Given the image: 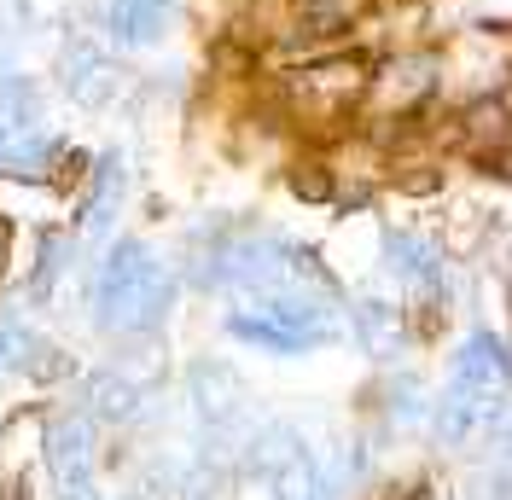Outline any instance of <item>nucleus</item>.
<instances>
[{
	"mask_svg": "<svg viewBox=\"0 0 512 500\" xmlns=\"http://www.w3.org/2000/svg\"><path fill=\"white\" fill-rule=\"evenodd\" d=\"M507 396H512V349L495 332H472L454 367L437 407H431V431L443 448H472V442L495 437L501 419H507Z\"/></svg>",
	"mask_w": 512,
	"mask_h": 500,
	"instance_id": "f257e3e1",
	"label": "nucleus"
},
{
	"mask_svg": "<svg viewBox=\"0 0 512 500\" xmlns=\"http://www.w3.org/2000/svg\"><path fill=\"white\" fill-rule=\"evenodd\" d=\"M175 309V274L146 239H117L94 268V320L111 338H146Z\"/></svg>",
	"mask_w": 512,
	"mask_h": 500,
	"instance_id": "f03ea898",
	"label": "nucleus"
},
{
	"mask_svg": "<svg viewBox=\"0 0 512 500\" xmlns=\"http://www.w3.org/2000/svg\"><path fill=\"white\" fill-rule=\"evenodd\" d=\"M251 471L268 483V500H320V466L291 425H262L256 431Z\"/></svg>",
	"mask_w": 512,
	"mask_h": 500,
	"instance_id": "7ed1b4c3",
	"label": "nucleus"
},
{
	"mask_svg": "<svg viewBox=\"0 0 512 500\" xmlns=\"http://www.w3.org/2000/svg\"><path fill=\"white\" fill-rule=\"evenodd\" d=\"M53 134L41 128V99L24 76H0V169H41Z\"/></svg>",
	"mask_w": 512,
	"mask_h": 500,
	"instance_id": "20e7f679",
	"label": "nucleus"
},
{
	"mask_svg": "<svg viewBox=\"0 0 512 500\" xmlns=\"http://www.w3.org/2000/svg\"><path fill=\"white\" fill-rule=\"evenodd\" d=\"M47 471H53V500H99L88 413H59L47 425Z\"/></svg>",
	"mask_w": 512,
	"mask_h": 500,
	"instance_id": "39448f33",
	"label": "nucleus"
},
{
	"mask_svg": "<svg viewBox=\"0 0 512 500\" xmlns=\"http://www.w3.org/2000/svg\"><path fill=\"white\" fill-rule=\"evenodd\" d=\"M384 268L414 297H443V285H448V268L437 256V245L419 239V233H384Z\"/></svg>",
	"mask_w": 512,
	"mask_h": 500,
	"instance_id": "423d86ee",
	"label": "nucleus"
},
{
	"mask_svg": "<svg viewBox=\"0 0 512 500\" xmlns=\"http://www.w3.org/2000/svg\"><path fill=\"white\" fill-rule=\"evenodd\" d=\"M59 76H64V94L76 99V105H105V99L117 94V59L105 47H94V41H70Z\"/></svg>",
	"mask_w": 512,
	"mask_h": 500,
	"instance_id": "0eeeda50",
	"label": "nucleus"
},
{
	"mask_svg": "<svg viewBox=\"0 0 512 500\" xmlns=\"http://www.w3.org/2000/svg\"><path fill=\"white\" fill-rule=\"evenodd\" d=\"M175 6L181 0H111L105 6V30H111L117 47H158Z\"/></svg>",
	"mask_w": 512,
	"mask_h": 500,
	"instance_id": "6e6552de",
	"label": "nucleus"
},
{
	"mask_svg": "<svg viewBox=\"0 0 512 500\" xmlns=\"http://www.w3.org/2000/svg\"><path fill=\"white\" fill-rule=\"evenodd\" d=\"M123 157L105 152L94 169V192H88V204H82V239H105L111 233V221H117V210H123Z\"/></svg>",
	"mask_w": 512,
	"mask_h": 500,
	"instance_id": "1a4fd4ad",
	"label": "nucleus"
},
{
	"mask_svg": "<svg viewBox=\"0 0 512 500\" xmlns=\"http://www.w3.org/2000/svg\"><path fill=\"white\" fill-rule=\"evenodd\" d=\"M350 320H355V344L367 349V355H379V361L402 355V344H408V320L390 303H355Z\"/></svg>",
	"mask_w": 512,
	"mask_h": 500,
	"instance_id": "9d476101",
	"label": "nucleus"
},
{
	"mask_svg": "<svg viewBox=\"0 0 512 500\" xmlns=\"http://www.w3.org/2000/svg\"><path fill=\"white\" fill-rule=\"evenodd\" d=\"M192 402H198L204 425H227L239 413V378L227 373L222 361H198L192 367Z\"/></svg>",
	"mask_w": 512,
	"mask_h": 500,
	"instance_id": "9b49d317",
	"label": "nucleus"
},
{
	"mask_svg": "<svg viewBox=\"0 0 512 500\" xmlns=\"http://www.w3.org/2000/svg\"><path fill=\"white\" fill-rule=\"evenodd\" d=\"M367 12V0H291L297 35H344Z\"/></svg>",
	"mask_w": 512,
	"mask_h": 500,
	"instance_id": "f8f14e48",
	"label": "nucleus"
},
{
	"mask_svg": "<svg viewBox=\"0 0 512 500\" xmlns=\"http://www.w3.org/2000/svg\"><path fill=\"white\" fill-rule=\"evenodd\" d=\"M88 402L99 419H134L140 413V384L123 373H94L88 378Z\"/></svg>",
	"mask_w": 512,
	"mask_h": 500,
	"instance_id": "ddd939ff",
	"label": "nucleus"
},
{
	"mask_svg": "<svg viewBox=\"0 0 512 500\" xmlns=\"http://www.w3.org/2000/svg\"><path fill=\"white\" fill-rule=\"evenodd\" d=\"M35 355H53V349L18 314H0V373H24V367H35Z\"/></svg>",
	"mask_w": 512,
	"mask_h": 500,
	"instance_id": "4468645a",
	"label": "nucleus"
},
{
	"mask_svg": "<svg viewBox=\"0 0 512 500\" xmlns=\"http://www.w3.org/2000/svg\"><path fill=\"white\" fill-rule=\"evenodd\" d=\"M128 500H140V495H128Z\"/></svg>",
	"mask_w": 512,
	"mask_h": 500,
	"instance_id": "2eb2a0df",
	"label": "nucleus"
}]
</instances>
